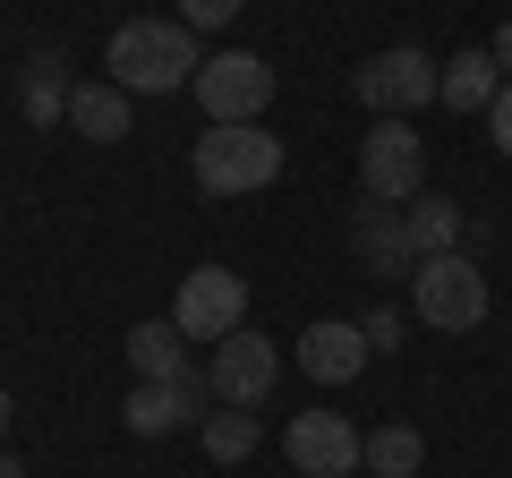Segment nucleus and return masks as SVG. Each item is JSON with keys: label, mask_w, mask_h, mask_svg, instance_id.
I'll return each mask as SVG.
<instances>
[{"label": "nucleus", "mask_w": 512, "mask_h": 478, "mask_svg": "<svg viewBox=\"0 0 512 478\" xmlns=\"http://www.w3.org/2000/svg\"><path fill=\"white\" fill-rule=\"evenodd\" d=\"M197 436H205V453H214V461H248L256 444H265V427H256V410H231V402H222Z\"/></svg>", "instance_id": "6ab92c4d"}, {"label": "nucleus", "mask_w": 512, "mask_h": 478, "mask_svg": "<svg viewBox=\"0 0 512 478\" xmlns=\"http://www.w3.org/2000/svg\"><path fill=\"white\" fill-rule=\"evenodd\" d=\"M410 325H427V333H478V325H487V265H478L470 248L419 257V274H410Z\"/></svg>", "instance_id": "f03ea898"}, {"label": "nucleus", "mask_w": 512, "mask_h": 478, "mask_svg": "<svg viewBox=\"0 0 512 478\" xmlns=\"http://www.w3.org/2000/svg\"><path fill=\"white\" fill-rule=\"evenodd\" d=\"M239 9H248V0H180V26H188V35H222Z\"/></svg>", "instance_id": "412c9836"}, {"label": "nucleus", "mask_w": 512, "mask_h": 478, "mask_svg": "<svg viewBox=\"0 0 512 478\" xmlns=\"http://www.w3.org/2000/svg\"><path fill=\"white\" fill-rule=\"evenodd\" d=\"M291 359H299V376H316V385H350L376 350H367V333L350 325V316H316V325L291 342Z\"/></svg>", "instance_id": "f8f14e48"}, {"label": "nucleus", "mask_w": 512, "mask_h": 478, "mask_svg": "<svg viewBox=\"0 0 512 478\" xmlns=\"http://www.w3.org/2000/svg\"><path fill=\"white\" fill-rule=\"evenodd\" d=\"M282 453H291L299 478H359L367 470V436L342 410H299V419L282 427Z\"/></svg>", "instance_id": "6e6552de"}, {"label": "nucleus", "mask_w": 512, "mask_h": 478, "mask_svg": "<svg viewBox=\"0 0 512 478\" xmlns=\"http://www.w3.org/2000/svg\"><path fill=\"white\" fill-rule=\"evenodd\" d=\"M214 410H222L214 402V376L188 368V376H171V385H137L120 419H128V436H180V427H205Z\"/></svg>", "instance_id": "9d476101"}, {"label": "nucleus", "mask_w": 512, "mask_h": 478, "mask_svg": "<svg viewBox=\"0 0 512 478\" xmlns=\"http://www.w3.org/2000/svg\"><path fill=\"white\" fill-rule=\"evenodd\" d=\"M0 478H26V461H18V453H9V444H0Z\"/></svg>", "instance_id": "b1692460"}, {"label": "nucleus", "mask_w": 512, "mask_h": 478, "mask_svg": "<svg viewBox=\"0 0 512 478\" xmlns=\"http://www.w3.org/2000/svg\"><path fill=\"white\" fill-rule=\"evenodd\" d=\"M419 470H427V436L410 419H393V427L367 436V478H419Z\"/></svg>", "instance_id": "a211bd4d"}, {"label": "nucleus", "mask_w": 512, "mask_h": 478, "mask_svg": "<svg viewBox=\"0 0 512 478\" xmlns=\"http://www.w3.org/2000/svg\"><path fill=\"white\" fill-rule=\"evenodd\" d=\"M128 368H137V385H171V376H188L197 359H188V333L171 325V316H146V325L128 333Z\"/></svg>", "instance_id": "2eb2a0df"}, {"label": "nucleus", "mask_w": 512, "mask_h": 478, "mask_svg": "<svg viewBox=\"0 0 512 478\" xmlns=\"http://www.w3.org/2000/svg\"><path fill=\"white\" fill-rule=\"evenodd\" d=\"M495 94H504V69H495L487 43H478V52H453V60H444V94H436L444 111H478V120H487Z\"/></svg>", "instance_id": "dca6fc26"}, {"label": "nucleus", "mask_w": 512, "mask_h": 478, "mask_svg": "<svg viewBox=\"0 0 512 478\" xmlns=\"http://www.w3.org/2000/svg\"><path fill=\"white\" fill-rule=\"evenodd\" d=\"M205 376H214V402H231V410H265V402H274V385H282V350L248 325V333H231V342H214Z\"/></svg>", "instance_id": "1a4fd4ad"}, {"label": "nucleus", "mask_w": 512, "mask_h": 478, "mask_svg": "<svg viewBox=\"0 0 512 478\" xmlns=\"http://www.w3.org/2000/svg\"><path fill=\"white\" fill-rule=\"evenodd\" d=\"M171 325H180L188 342H231V333H248V274H231V265H197V274H180Z\"/></svg>", "instance_id": "0eeeda50"}, {"label": "nucleus", "mask_w": 512, "mask_h": 478, "mask_svg": "<svg viewBox=\"0 0 512 478\" xmlns=\"http://www.w3.org/2000/svg\"><path fill=\"white\" fill-rule=\"evenodd\" d=\"M487 52H495V69H504V86H512V18L495 26V43H487Z\"/></svg>", "instance_id": "5701e85b"}, {"label": "nucleus", "mask_w": 512, "mask_h": 478, "mask_svg": "<svg viewBox=\"0 0 512 478\" xmlns=\"http://www.w3.org/2000/svg\"><path fill=\"white\" fill-rule=\"evenodd\" d=\"M128 103H137V94H120L111 77H77V94H69V129L86 137V146H120V137H128Z\"/></svg>", "instance_id": "4468645a"}, {"label": "nucleus", "mask_w": 512, "mask_h": 478, "mask_svg": "<svg viewBox=\"0 0 512 478\" xmlns=\"http://www.w3.org/2000/svg\"><path fill=\"white\" fill-rule=\"evenodd\" d=\"M197 69H205V52L180 18H128L103 43V77L120 94H180V86H197Z\"/></svg>", "instance_id": "f257e3e1"}, {"label": "nucleus", "mask_w": 512, "mask_h": 478, "mask_svg": "<svg viewBox=\"0 0 512 478\" xmlns=\"http://www.w3.org/2000/svg\"><path fill=\"white\" fill-rule=\"evenodd\" d=\"M69 52L60 43H35L18 69V111H26V129H69Z\"/></svg>", "instance_id": "ddd939ff"}, {"label": "nucleus", "mask_w": 512, "mask_h": 478, "mask_svg": "<svg viewBox=\"0 0 512 478\" xmlns=\"http://www.w3.org/2000/svg\"><path fill=\"white\" fill-rule=\"evenodd\" d=\"M367 350H376V359H393V350H410V308H367Z\"/></svg>", "instance_id": "aec40b11"}, {"label": "nucleus", "mask_w": 512, "mask_h": 478, "mask_svg": "<svg viewBox=\"0 0 512 478\" xmlns=\"http://www.w3.org/2000/svg\"><path fill=\"white\" fill-rule=\"evenodd\" d=\"M350 257H359V274H376V282H410V274H419L410 214H402V205H376V197H367L359 214H350Z\"/></svg>", "instance_id": "9b49d317"}, {"label": "nucleus", "mask_w": 512, "mask_h": 478, "mask_svg": "<svg viewBox=\"0 0 512 478\" xmlns=\"http://www.w3.org/2000/svg\"><path fill=\"white\" fill-rule=\"evenodd\" d=\"M350 94H359L367 120H410L419 103H436V94H444V60L393 43V52H376V60H359V69H350Z\"/></svg>", "instance_id": "20e7f679"}, {"label": "nucleus", "mask_w": 512, "mask_h": 478, "mask_svg": "<svg viewBox=\"0 0 512 478\" xmlns=\"http://www.w3.org/2000/svg\"><path fill=\"white\" fill-rule=\"evenodd\" d=\"M487 137H495V154H504V163H512V86L495 94V111H487Z\"/></svg>", "instance_id": "4be33fe9"}, {"label": "nucleus", "mask_w": 512, "mask_h": 478, "mask_svg": "<svg viewBox=\"0 0 512 478\" xmlns=\"http://www.w3.org/2000/svg\"><path fill=\"white\" fill-rule=\"evenodd\" d=\"M9 419H18V402H9V393H0V444H9Z\"/></svg>", "instance_id": "393cba45"}, {"label": "nucleus", "mask_w": 512, "mask_h": 478, "mask_svg": "<svg viewBox=\"0 0 512 478\" xmlns=\"http://www.w3.org/2000/svg\"><path fill=\"white\" fill-rule=\"evenodd\" d=\"M359 197H376V205L427 197V137L410 129V120H367V137H359Z\"/></svg>", "instance_id": "39448f33"}, {"label": "nucleus", "mask_w": 512, "mask_h": 478, "mask_svg": "<svg viewBox=\"0 0 512 478\" xmlns=\"http://www.w3.org/2000/svg\"><path fill=\"white\" fill-rule=\"evenodd\" d=\"M188 171H197L205 197H256V188L282 180V137L265 120H248V129H205L197 154H188Z\"/></svg>", "instance_id": "7ed1b4c3"}, {"label": "nucleus", "mask_w": 512, "mask_h": 478, "mask_svg": "<svg viewBox=\"0 0 512 478\" xmlns=\"http://www.w3.org/2000/svg\"><path fill=\"white\" fill-rule=\"evenodd\" d=\"M205 103V129H248V120H265V103H274V69L256 52H205L197 86H188Z\"/></svg>", "instance_id": "423d86ee"}, {"label": "nucleus", "mask_w": 512, "mask_h": 478, "mask_svg": "<svg viewBox=\"0 0 512 478\" xmlns=\"http://www.w3.org/2000/svg\"><path fill=\"white\" fill-rule=\"evenodd\" d=\"M402 214H410V248H419V257H444V248H461V231H470V214H461L453 197H410Z\"/></svg>", "instance_id": "f3484780"}]
</instances>
